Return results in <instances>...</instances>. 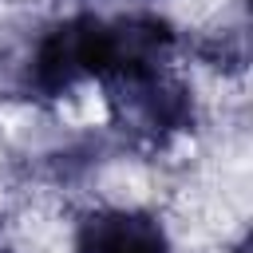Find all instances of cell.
Here are the masks:
<instances>
[{"label": "cell", "instance_id": "6da1fadb", "mask_svg": "<svg viewBox=\"0 0 253 253\" xmlns=\"http://www.w3.org/2000/svg\"><path fill=\"white\" fill-rule=\"evenodd\" d=\"M170 47L174 32L158 16H123V20L75 16L40 43L32 59V83L43 95H59L87 75L115 79L162 67Z\"/></svg>", "mask_w": 253, "mask_h": 253}, {"label": "cell", "instance_id": "7a4b0ae2", "mask_svg": "<svg viewBox=\"0 0 253 253\" xmlns=\"http://www.w3.org/2000/svg\"><path fill=\"white\" fill-rule=\"evenodd\" d=\"M103 87H107V107H111L115 123L138 138L158 142L194 123L190 91L162 67L115 75V79H103Z\"/></svg>", "mask_w": 253, "mask_h": 253}, {"label": "cell", "instance_id": "3957f363", "mask_svg": "<svg viewBox=\"0 0 253 253\" xmlns=\"http://www.w3.org/2000/svg\"><path fill=\"white\" fill-rule=\"evenodd\" d=\"M75 253H170L162 225L138 210H99L83 217Z\"/></svg>", "mask_w": 253, "mask_h": 253}]
</instances>
